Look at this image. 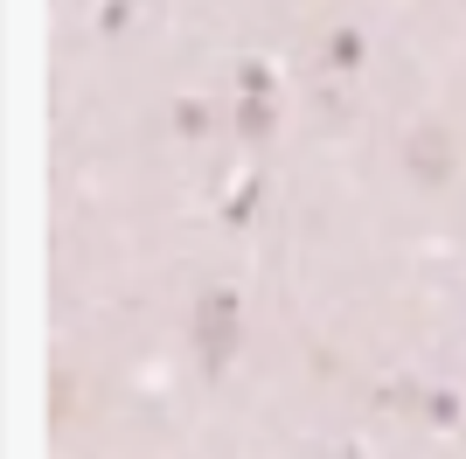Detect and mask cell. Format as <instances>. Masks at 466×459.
<instances>
[{
	"mask_svg": "<svg viewBox=\"0 0 466 459\" xmlns=\"http://www.w3.org/2000/svg\"><path fill=\"white\" fill-rule=\"evenodd\" d=\"M410 168L425 174V181H439V174H452V139L439 133V126H425V133L410 139Z\"/></svg>",
	"mask_w": 466,
	"mask_h": 459,
	"instance_id": "cell-1",
	"label": "cell"
}]
</instances>
